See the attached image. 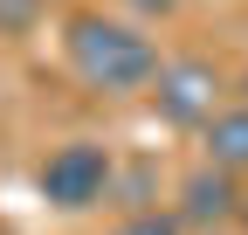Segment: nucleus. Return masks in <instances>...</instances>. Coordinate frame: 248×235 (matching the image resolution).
<instances>
[{
  "instance_id": "5",
  "label": "nucleus",
  "mask_w": 248,
  "mask_h": 235,
  "mask_svg": "<svg viewBox=\"0 0 248 235\" xmlns=\"http://www.w3.org/2000/svg\"><path fill=\"white\" fill-rule=\"evenodd\" d=\"M207 166L248 173V104H228V111L207 125Z\"/></svg>"
},
{
  "instance_id": "8",
  "label": "nucleus",
  "mask_w": 248,
  "mask_h": 235,
  "mask_svg": "<svg viewBox=\"0 0 248 235\" xmlns=\"http://www.w3.org/2000/svg\"><path fill=\"white\" fill-rule=\"evenodd\" d=\"M131 7H138V14H172L179 0H131Z\"/></svg>"
},
{
  "instance_id": "1",
  "label": "nucleus",
  "mask_w": 248,
  "mask_h": 235,
  "mask_svg": "<svg viewBox=\"0 0 248 235\" xmlns=\"http://www.w3.org/2000/svg\"><path fill=\"white\" fill-rule=\"evenodd\" d=\"M69 69L90 83V90L124 97V90H152L166 63H159V49H152L145 28L104 21V14H76L69 21Z\"/></svg>"
},
{
  "instance_id": "3",
  "label": "nucleus",
  "mask_w": 248,
  "mask_h": 235,
  "mask_svg": "<svg viewBox=\"0 0 248 235\" xmlns=\"http://www.w3.org/2000/svg\"><path fill=\"white\" fill-rule=\"evenodd\" d=\"M152 111L166 118L172 132H207L214 118H221V69L207 63V55H172L152 83Z\"/></svg>"
},
{
  "instance_id": "6",
  "label": "nucleus",
  "mask_w": 248,
  "mask_h": 235,
  "mask_svg": "<svg viewBox=\"0 0 248 235\" xmlns=\"http://www.w3.org/2000/svg\"><path fill=\"white\" fill-rule=\"evenodd\" d=\"M117 235H186V221H179V215H159V208H145V215H124Z\"/></svg>"
},
{
  "instance_id": "9",
  "label": "nucleus",
  "mask_w": 248,
  "mask_h": 235,
  "mask_svg": "<svg viewBox=\"0 0 248 235\" xmlns=\"http://www.w3.org/2000/svg\"><path fill=\"white\" fill-rule=\"evenodd\" d=\"M241 221H248V194H241Z\"/></svg>"
},
{
  "instance_id": "2",
  "label": "nucleus",
  "mask_w": 248,
  "mask_h": 235,
  "mask_svg": "<svg viewBox=\"0 0 248 235\" xmlns=\"http://www.w3.org/2000/svg\"><path fill=\"white\" fill-rule=\"evenodd\" d=\"M110 180H117V166H110V145H97V138H69V145H55V152L42 159V201L48 208H62V215H83V208H97V201L110 194Z\"/></svg>"
},
{
  "instance_id": "7",
  "label": "nucleus",
  "mask_w": 248,
  "mask_h": 235,
  "mask_svg": "<svg viewBox=\"0 0 248 235\" xmlns=\"http://www.w3.org/2000/svg\"><path fill=\"white\" fill-rule=\"evenodd\" d=\"M42 21V0H0V35H28Z\"/></svg>"
},
{
  "instance_id": "4",
  "label": "nucleus",
  "mask_w": 248,
  "mask_h": 235,
  "mask_svg": "<svg viewBox=\"0 0 248 235\" xmlns=\"http://www.w3.org/2000/svg\"><path fill=\"white\" fill-rule=\"evenodd\" d=\"M186 228H221V221H241V187H234V173L221 166H200V173H186L179 180V208H172Z\"/></svg>"
}]
</instances>
